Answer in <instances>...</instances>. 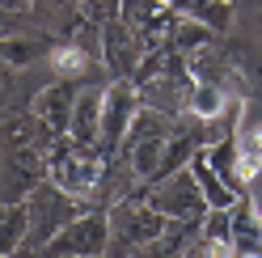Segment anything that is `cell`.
<instances>
[{
	"mask_svg": "<svg viewBox=\"0 0 262 258\" xmlns=\"http://www.w3.org/2000/svg\"><path fill=\"white\" fill-rule=\"evenodd\" d=\"M241 153H245V161H241V169H245V174L262 169V123L250 127V132L241 136Z\"/></svg>",
	"mask_w": 262,
	"mask_h": 258,
	"instance_id": "6da1fadb",
	"label": "cell"
},
{
	"mask_svg": "<svg viewBox=\"0 0 262 258\" xmlns=\"http://www.w3.org/2000/svg\"><path fill=\"white\" fill-rule=\"evenodd\" d=\"M51 63H55V68H63V72H76L85 59H80V51H76V47H59V51L51 55Z\"/></svg>",
	"mask_w": 262,
	"mask_h": 258,
	"instance_id": "7a4b0ae2",
	"label": "cell"
}]
</instances>
